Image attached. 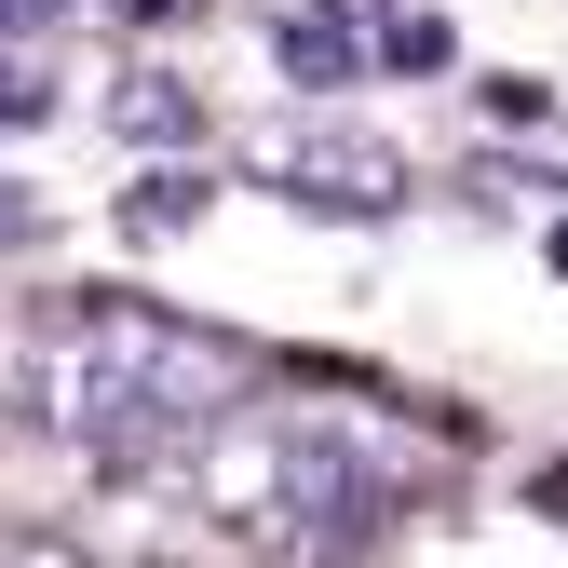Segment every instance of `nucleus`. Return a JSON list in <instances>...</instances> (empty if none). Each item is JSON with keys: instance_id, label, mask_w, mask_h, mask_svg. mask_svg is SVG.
I'll list each match as a JSON object with an SVG mask.
<instances>
[{"instance_id": "f257e3e1", "label": "nucleus", "mask_w": 568, "mask_h": 568, "mask_svg": "<svg viewBox=\"0 0 568 568\" xmlns=\"http://www.w3.org/2000/svg\"><path fill=\"white\" fill-rule=\"evenodd\" d=\"M231 406H244V352L163 298H68L28 325V419H54L109 474L190 460Z\"/></svg>"}, {"instance_id": "f8f14e48", "label": "nucleus", "mask_w": 568, "mask_h": 568, "mask_svg": "<svg viewBox=\"0 0 568 568\" xmlns=\"http://www.w3.org/2000/svg\"><path fill=\"white\" fill-rule=\"evenodd\" d=\"M541 515H568V460H555V474H541Z\"/></svg>"}, {"instance_id": "20e7f679", "label": "nucleus", "mask_w": 568, "mask_h": 568, "mask_svg": "<svg viewBox=\"0 0 568 568\" xmlns=\"http://www.w3.org/2000/svg\"><path fill=\"white\" fill-rule=\"evenodd\" d=\"M271 54L298 68V82H366V41L325 28V14H284V28H271Z\"/></svg>"}, {"instance_id": "39448f33", "label": "nucleus", "mask_w": 568, "mask_h": 568, "mask_svg": "<svg viewBox=\"0 0 568 568\" xmlns=\"http://www.w3.org/2000/svg\"><path fill=\"white\" fill-rule=\"evenodd\" d=\"M203 203H217L203 176H150V190H122V244H176V231L203 217Z\"/></svg>"}, {"instance_id": "ddd939ff", "label": "nucleus", "mask_w": 568, "mask_h": 568, "mask_svg": "<svg viewBox=\"0 0 568 568\" xmlns=\"http://www.w3.org/2000/svg\"><path fill=\"white\" fill-rule=\"evenodd\" d=\"M541 257H555V284H568V217H555V231H541Z\"/></svg>"}, {"instance_id": "9d476101", "label": "nucleus", "mask_w": 568, "mask_h": 568, "mask_svg": "<svg viewBox=\"0 0 568 568\" xmlns=\"http://www.w3.org/2000/svg\"><path fill=\"white\" fill-rule=\"evenodd\" d=\"M54 14H68V0H0V41H41Z\"/></svg>"}, {"instance_id": "0eeeda50", "label": "nucleus", "mask_w": 568, "mask_h": 568, "mask_svg": "<svg viewBox=\"0 0 568 568\" xmlns=\"http://www.w3.org/2000/svg\"><path fill=\"white\" fill-rule=\"evenodd\" d=\"M54 109V82H41V68H14V54H0V122H41Z\"/></svg>"}, {"instance_id": "f03ea898", "label": "nucleus", "mask_w": 568, "mask_h": 568, "mask_svg": "<svg viewBox=\"0 0 568 568\" xmlns=\"http://www.w3.org/2000/svg\"><path fill=\"white\" fill-rule=\"evenodd\" d=\"M244 176L284 190V203H312V217H406V150L366 122H257L244 135Z\"/></svg>"}, {"instance_id": "1a4fd4ad", "label": "nucleus", "mask_w": 568, "mask_h": 568, "mask_svg": "<svg viewBox=\"0 0 568 568\" xmlns=\"http://www.w3.org/2000/svg\"><path fill=\"white\" fill-rule=\"evenodd\" d=\"M41 231V190H14V176H0V244H28Z\"/></svg>"}, {"instance_id": "7ed1b4c3", "label": "nucleus", "mask_w": 568, "mask_h": 568, "mask_svg": "<svg viewBox=\"0 0 568 568\" xmlns=\"http://www.w3.org/2000/svg\"><path fill=\"white\" fill-rule=\"evenodd\" d=\"M109 122H122V150H203V95L176 82V68H122Z\"/></svg>"}, {"instance_id": "423d86ee", "label": "nucleus", "mask_w": 568, "mask_h": 568, "mask_svg": "<svg viewBox=\"0 0 568 568\" xmlns=\"http://www.w3.org/2000/svg\"><path fill=\"white\" fill-rule=\"evenodd\" d=\"M460 41H447V14H379L366 28V68H447Z\"/></svg>"}, {"instance_id": "9b49d317", "label": "nucleus", "mask_w": 568, "mask_h": 568, "mask_svg": "<svg viewBox=\"0 0 568 568\" xmlns=\"http://www.w3.org/2000/svg\"><path fill=\"white\" fill-rule=\"evenodd\" d=\"M109 14H122V28H163V14H176V0H109Z\"/></svg>"}, {"instance_id": "6e6552de", "label": "nucleus", "mask_w": 568, "mask_h": 568, "mask_svg": "<svg viewBox=\"0 0 568 568\" xmlns=\"http://www.w3.org/2000/svg\"><path fill=\"white\" fill-rule=\"evenodd\" d=\"M0 568H82V541H54V528H28V541H0Z\"/></svg>"}]
</instances>
